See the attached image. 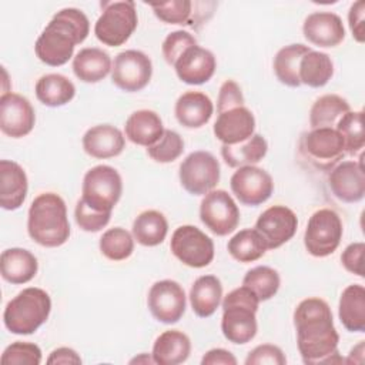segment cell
<instances>
[{
	"label": "cell",
	"instance_id": "obj_1",
	"mask_svg": "<svg viewBox=\"0 0 365 365\" xmlns=\"http://www.w3.org/2000/svg\"><path fill=\"white\" fill-rule=\"evenodd\" d=\"M297 346L307 365L342 364L338 352L339 335L334 325L332 311L321 298H305L294 311Z\"/></svg>",
	"mask_w": 365,
	"mask_h": 365
},
{
	"label": "cell",
	"instance_id": "obj_2",
	"mask_svg": "<svg viewBox=\"0 0 365 365\" xmlns=\"http://www.w3.org/2000/svg\"><path fill=\"white\" fill-rule=\"evenodd\" d=\"M88 33L90 21L81 10L74 7L61 9L36 40V56L47 66H63L73 57L74 47L83 43Z\"/></svg>",
	"mask_w": 365,
	"mask_h": 365
},
{
	"label": "cell",
	"instance_id": "obj_3",
	"mask_svg": "<svg viewBox=\"0 0 365 365\" xmlns=\"http://www.w3.org/2000/svg\"><path fill=\"white\" fill-rule=\"evenodd\" d=\"M27 232L41 247L56 248L67 242L70 222L64 200L56 192L37 195L27 215Z\"/></svg>",
	"mask_w": 365,
	"mask_h": 365
},
{
	"label": "cell",
	"instance_id": "obj_4",
	"mask_svg": "<svg viewBox=\"0 0 365 365\" xmlns=\"http://www.w3.org/2000/svg\"><path fill=\"white\" fill-rule=\"evenodd\" d=\"M258 305V297L245 285L232 289L224 297L221 331L225 339L244 345L257 335Z\"/></svg>",
	"mask_w": 365,
	"mask_h": 365
},
{
	"label": "cell",
	"instance_id": "obj_5",
	"mask_svg": "<svg viewBox=\"0 0 365 365\" xmlns=\"http://www.w3.org/2000/svg\"><path fill=\"white\" fill-rule=\"evenodd\" d=\"M51 311L50 295L37 287H29L10 299L3 312L4 327L16 335L34 334Z\"/></svg>",
	"mask_w": 365,
	"mask_h": 365
},
{
	"label": "cell",
	"instance_id": "obj_6",
	"mask_svg": "<svg viewBox=\"0 0 365 365\" xmlns=\"http://www.w3.org/2000/svg\"><path fill=\"white\" fill-rule=\"evenodd\" d=\"M101 9L103 11L94 24L97 40L110 47L124 44L138 24L135 3L131 0L103 1Z\"/></svg>",
	"mask_w": 365,
	"mask_h": 365
},
{
	"label": "cell",
	"instance_id": "obj_7",
	"mask_svg": "<svg viewBox=\"0 0 365 365\" xmlns=\"http://www.w3.org/2000/svg\"><path fill=\"white\" fill-rule=\"evenodd\" d=\"M81 194V200L91 208L111 212L123 194L121 175L111 165H96L86 173Z\"/></svg>",
	"mask_w": 365,
	"mask_h": 365
},
{
	"label": "cell",
	"instance_id": "obj_8",
	"mask_svg": "<svg viewBox=\"0 0 365 365\" xmlns=\"http://www.w3.org/2000/svg\"><path fill=\"white\" fill-rule=\"evenodd\" d=\"M342 234L341 217L331 208H321L307 222L304 232L305 250L317 258L328 257L339 247Z\"/></svg>",
	"mask_w": 365,
	"mask_h": 365
},
{
	"label": "cell",
	"instance_id": "obj_9",
	"mask_svg": "<svg viewBox=\"0 0 365 365\" xmlns=\"http://www.w3.org/2000/svg\"><path fill=\"white\" fill-rule=\"evenodd\" d=\"M299 150L319 171H331L346 154L344 140L335 128H311L302 135Z\"/></svg>",
	"mask_w": 365,
	"mask_h": 365
},
{
	"label": "cell",
	"instance_id": "obj_10",
	"mask_svg": "<svg viewBox=\"0 0 365 365\" xmlns=\"http://www.w3.org/2000/svg\"><path fill=\"white\" fill-rule=\"evenodd\" d=\"M220 163L208 151H194L180 164V182L192 195H205L220 182Z\"/></svg>",
	"mask_w": 365,
	"mask_h": 365
},
{
	"label": "cell",
	"instance_id": "obj_11",
	"mask_svg": "<svg viewBox=\"0 0 365 365\" xmlns=\"http://www.w3.org/2000/svg\"><path fill=\"white\" fill-rule=\"evenodd\" d=\"M170 250L174 257L191 268H204L214 259V242L195 225H181L171 235Z\"/></svg>",
	"mask_w": 365,
	"mask_h": 365
},
{
	"label": "cell",
	"instance_id": "obj_12",
	"mask_svg": "<svg viewBox=\"0 0 365 365\" xmlns=\"http://www.w3.org/2000/svg\"><path fill=\"white\" fill-rule=\"evenodd\" d=\"M200 220L212 234L224 237L238 227L240 210L225 190H212L201 200Z\"/></svg>",
	"mask_w": 365,
	"mask_h": 365
},
{
	"label": "cell",
	"instance_id": "obj_13",
	"mask_svg": "<svg viewBox=\"0 0 365 365\" xmlns=\"http://www.w3.org/2000/svg\"><path fill=\"white\" fill-rule=\"evenodd\" d=\"M153 63L140 50H125L118 53L111 66V81L120 90L135 93L143 90L151 80Z\"/></svg>",
	"mask_w": 365,
	"mask_h": 365
},
{
	"label": "cell",
	"instance_id": "obj_14",
	"mask_svg": "<svg viewBox=\"0 0 365 365\" xmlns=\"http://www.w3.org/2000/svg\"><path fill=\"white\" fill-rule=\"evenodd\" d=\"M187 298L184 288L173 279H161L151 285L147 307L151 315L163 324L178 322L185 312Z\"/></svg>",
	"mask_w": 365,
	"mask_h": 365
},
{
	"label": "cell",
	"instance_id": "obj_15",
	"mask_svg": "<svg viewBox=\"0 0 365 365\" xmlns=\"http://www.w3.org/2000/svg\"><path fill=\"white\" fill-rule=\"evenodd\" d=\"M230 187L237 200L248 207L264 204L274 191L272 177L257 165H244L231 175Z\"/></svg>",
	"mask_w": 365,
	"mask_h": 365
},
{
	"label": "cell",
	"instance_id": "obj_16",
	"mask_svg": "<svg viewBox=\"0 0 365 365\" xmlns=\"http://www.w3.org/2000/svg\"><path fill=\"white\" fill-rule=\"evenodd\" d=\"M254 228L265 241L267 250H277L295 235L298 218L291 208L278 204L267 208L258 217Z\"/></svg>",
	"mask_w": 365,
	"mask_h": 365
},
{
	"label": "cell",
	"instance_id": "obj_17",
	"mask_svg": "<svg viewBox=\"0 0 365 365\" xmlns=\"http://www.w3.org/2000/svg\"><path fill=\"white\" fill-rule=\"evenodd\" d=\"M36 124V113L31 103L17 94H1L0 98V130L11 138H21L31 133Z\"/></svg>",
	"mask_w": 365,
	"mask_h": 365
},
{
	"label": "cell",
	"instance_id": "obj_18",
	"mask_svg": "<svg viewBox=\"0 0 365 365\" xmlns=\"http://www.w3.org/2000/svg\"><path fill=\"white\" fill-rule=\"evenodd\" d=\"M331 192L344 202H358L365 195V171L362 155L359 161H341L328 174Z\"/></svg>",
	"mask_w": 365,
	"mask_h": 365
},
{
	"label": "cell",
	"instance_id": "obj_19",
	"mask_svg": "<svg viewBox=\"0 0 365 365\" xmlns=\"http://www.w3.org/2000/svg\"><path fill=\"white\" fill-rule=\"evenodd\" d=\"M173 67L182 83L200 86L211 80L217 68V61L210 50L195 44L188 47Z\"/></svg>",
	"mask_w": 365,
	"mask_h": 365
},
{
	"label": "cell",
	"instance_id": "obj_20",
	"mask_svg": "<svg viewBox=\"0 0 365 365\" xmlns=\"http://www.w3.org/2000/svg\"><path fill=\"white\" fill-rule=\"evenodd\" d=\"M304 37L318 47H336L345 38V29L338 14L332 11L311 13L302 24Z\"/></svg>",
	"mask_w": 365,
	"mask_h": 365
},
{
	"label": "cell",
	"instance_id": "obj_21",
	"mask_svg": "<svg viewBox=\"0 0 365 365\" xmlns=\"http://www.w3.org/2000/svg\"><path fill=\"white\" fill-rule=\"evenodd\" d=\"M255 117L245 106L220 113L214 123V135L225 145L245 141L254 134Z\"/></svg>",
	"mask_w": 365,
	"mask_h": 365
},
{
	"label": "cell",
	"instance_id": "obj_22",
	"mask_svg": "<svg viewBox=\"0 0 365 365\" xmlns=\"http://www.w3.org/2000/svg\"><path fill=\"white\" fill-rule=\"evenodd\" d=\"M83 150L93 158H113L123 153L125 138L123 133L111 124H98L88 128L81 140Z\"/></svg>",
	"mask_w": 365,
	"mask_h": 365
},
{
	"label": "cell",
	"instance_id": "obj_23",
	"mask_svg": "<svg viewBox=\"0 0 365 365\" xmlns=\"http://www.w3.org/2000/svg\"><path fill=\"white\" fill-rule=\"evenodd\" d=\"M29 181L24 168L13 160L0 161V205L3 210L20 208L27 197Z\"/></svg>",
	"mask_w": 365,
	"mask_h": 365
},
{
	"label": "cell",
	"instance_id": "obj_24",
	"mask_svg": "<svg viewBox=\"0 0 365 365\" xmlns=\"http://www.w3.org/2000/svg\"><path fill=\"white\" fill-rule=\"evenodd\" d=\"M214 113L211 98L201 91H187L181 94L174 107L177 121L185 128H200L205 125Z\"/></svg>",
	"mask_w": 365,
	"mask_h": 365
},
{
	"label": "cell",
	"instance_id": "obj_25",
	"mask_svg": "<svg viewBox=\"0 0 365 365\" xmlns=\"http://www.w3.org/2000/svg\"><path fill=\"white\" fill-rule=\"evenodd\" d=\"M37 271V258L29 250L13 247L1 252L0 274L4 281L14 285L27 284L36 277Z\"/></svg>",
	"mask_w": 365,
	"mask_h": 365
},
{
	"label": "cell",
	"instance_id": "obj_26",
	"mask_svg": "<svg viewBox=\"0 0 365 365\" xmlns=\"http://www.w3.org/2000/svg\"><path fill=\"white\" fill-rule=\"evenodd\" d=\"M111 57L98 47L81 48L73 57V73L83 83H98L111 73Z\"/></svg>",
	"mask_w": 365,
	"mask_h": 365
},
{
	"label": "cell",
	"instance_id": "obj_27",
	"mask_svg": "<svg viewBox=\"0 0 365 365\" xmlns=\"http://www.w3.org/2000/svg\"><path fill=\"white\" fill-rule=\"evenodd\" d=\"M161 117L153 110H137L125 121V137L137 145L150 147L155 144L164 133Z\"/></svg>",
	"mask_w": 365,
	"mask_h": 365
},
{
	"label": "cell",
	"instance_id": "obj_28",
	"mask_svg": "<svg viewBox=\"0 0 365 365\" xmlns=\"http://www.w3.org/2000/svg\"><path fill=\"white\" fill-rule=\"evenodd\" d=\"M191 352L190 338L178 329L164 331L153 345V359L158 365H178L188 359Z\"/></svg>",
	"mask_w": 365,
	"mask_h": 365
},
{
	"label": "cell",
	"instance_id": "obj_29",
	"mask_svg": "<svg viewBox=\"0 0 365 365\" xmlns=\"http://www.w3.org/2000/svg\"><path fill=\"white\" fill-rule=\"evenodd\" d=\"M192 312L200 318L211 317L221 304L222 285L215 275L198 277L190 289Z\"/></svg>",
	"mask_w": 365,
	"mask_h": 365
},
{
	"label": "cell",
	"instance_id": "obj_30",
	"mask_svg": "<svg viewBox=\"0 0 365 365\" xmlns=\"http://www.w3.org/2000/svg\"><path fill=\"white\" fill-rule=\"evenodd\" d=\"M338 317L346 331H365V288L361 284H351L342 291L338 304Z\"/></svg>",
	"mask_w": 365,
	"mask_h": 365
},
{
	"label": "cell",
	"instance_id": "obj_31",
	"mask_svg": "<svg viewBox=\"0 0 365 365\" xmlns=\"http://www.w3.org/2000/svg\"><path fill=\"white\" fill-rule=\"evenodd\" d=\"M36 97L47 107H61L76 96V86L70 78L58 73L41 76L36 83Z\"/></svg>",
	"mask_w": 365,
	"mask_h": 365
},
{
	"label": "cell",
	"instance_id": "obj_32",
	"mask_svg": "<svg viewBox=\"0 0 365 365\" xmlns=\"http://www.w3.org/2000/svg\"><path fill=\"white\" fill-rule=\"evenodd\" d=\"M268 151V143L261 134H252L245 141L234 145L221 147V155L225 164L231 168H240L244 165H255L259 163Z\"/></svg>",
	"mask_w": 365,
	"mask_h": 365
},
{
	"label": "cell",
	"instance_id": "obj_33",
	"mask_svg": "<svg viewBox=\"0 0 365 365\" xmlns=\"http://www.w3.org/2000/svg\"><path fill=\"white\" fill-rule=\"evenodd\" d=\"M299 81L312 88H319L328 84L334 76V63L327 53L309 50L299 63Z\"/></svg>",
	"mask_w": 365,
	"mask_h": 365
},
{
	"label": "cell",
	"instance_id": "obj_34",
	"mask_svg": "<svg viewBox=\"0 0 365 365\" xmlns=\"http://www.w3.org/2000/svg\"><path fill=\"white\" fill-rule=\"evenodd\" d=\"M168 232V222L163 212L147 210L140 212L133 222V237L144 247L160 245Z\"/></svg>",
	"mask_w": 365,
	"mask_h": 365
},
{
	"label": "cell",
	"instance_id": "obj_35",
	"mask_svg": "<svg viewBox=\"0 0 365 365\" xmlns=\"http://www.w3.org/2000/svg\"><path fill=\"white\" fill-rule=\"evenodd\" d=\"M311 50L309 46L301 44V43H294L288 44L282 48L278 50V53L274 57V73L275 77L278 78L279 83L288 86V87H299V63L301 58L305 53Z\"/></svg>",
	"mask_w": 365,
	"mask_h": 365
},
{
	"label": "cell",
	"instance_id": "obj_36",
	"mask_svg": "<svg viewBox=\"0 0 365 365\" xmlns=\"http://www.w3.org/2000/svg\"><path fill=\"white\" fill-rule=\"evenodd\" d=\"M348 111H351L349 103L341 96H321L309 110V125L311 128H335L339 118Z\"/></svg>",
	"mask_w": 365,
	"mask_h": 365
},
{
	"label": "cell",
	"instance_id": "obj_37",
	"mask_svg": "<svg viewBox=\"0 0 365 365\" xmlns=\"http://www.w3.org/2000/svg\"><path fill=\"white\" fill-rule=\"evenodd\" d=\"M230 255L238 262H254L267 252V245L255 228H245L232 235L227 244Z\"/></svg>",
	"mask_w": 365,
	"mask_h": 365
},
{
	"label": "cell",
	"instance_id": "obj_38",
	"mask_svg": "<svg viewBox=\"0 0 365 365\" xmlns=\"http://www.w3.org/2000/svg\"><path fill=\"white\" fill-rule=\"evenodd\" d=\"M242 285L250 288L261 302L271 299L278 292L281 278L277 269L267 265H258L247 271L242 278Z\"/></svg>",
	"mask_w": 365,
	"mask_h": 365
},
{
	"label": "cell",
	"instance_id": "obj_39",
	"mask_svg": "<svg viewBox=\"0 0 365 365\" xmlns=\"http://www.w3.org/2000/svg\"><path fill=\"white\" fill-rule=\"evenodd\" d=\"M100 252L110 261L127 259L134 251V237L121 227L107 230L98 242Z\"/></svg>",
	"mask_w": 365,
	"mask_h": 365
},
{
	"label": "cell",
	"instance_id": "obj_40",
	"mask_svg": "<svg viewBox=\"0 0 365 365\" xmlns=\"http://www.w3.org/2000/svg\"><path fill=\"white\" fill-rule=\"evenodd\" d=\"M364 111H348L344 114L335 125V130L341 134L346 154L361 153L365 145L364 133Z\"/></svg>",
	"mask_w": 365,
	"mask_h": 365
},
{
	"label": "cell",
	"instance_id": "obj_41",
	"mask_svg": "<svg viewBox=\"0 0 365 365\" xmlns=\"http://www.w3.org/2000/svg\"><path fill=\"white\" fill-rule=\"evenodd\" d=\"M184 151V140L182 137L173 130H164L160 140L147 147V154L155 163L167 164L175 161Z\"/></svg>",
	"mask_w": 365,
	"mask_h": 365
},
{
	"label": "cell",
	"instance_id": "obj_42",
	"mask_svg": "<svg viewBox=\"0 0 365 365\" xmlns=\"http://www.w3.org/2000/svg\"><path fill=\"white\" fill-rule=\"evenodd\" d=\"M157 19L167 24H190L192 17V1L171 0L165 3H151Z\"/></svg>",
	"mask_w": 365,
	"mask_h": 365
},
{
	"label": "cell",
	"instance_id": "obj_43",
	"mask_svg": "<svg viewBox=\"0 0 365 365\" xmlns=\"http://www.w3.org/2000/svg\"><path fill=\"white\" fill-rule=\"evenodd\" d=\"M41 356L38 345L16 341L3 351L0 362L3 365H40Z\"/></svg>",
	"mask_w": 365,
	"mask_h": 365
},
{
	"label": "cell",
	"instance_id": "obj_44",
	"mask_svg": "<svg viewBox=\"0 0 365 365\" xmlns=\"http://www.w3.org/2000/svg\"><path fill=\"white\" fill-rule=\"evenodd\" d=\"M74 218L77 225L86 231V232H97L103 230L111 218V212L107 211H98L96 208H91L87 205L81 198L76 204L74 210Z\"/></svg>",
	"mask_w": 365,
	"mask_h": 365
},
{
	"label": "cell",
	"instance_id": "obj_45",
	"mask_svg": "<svg viewBox=\"0 0 365 365\" xmlns=\"http://www.w3.org/2000/svg\"><path fill=\"white\" fill-rule=\"evenodd\" d=\"M197 40L195 37L184 30H175L170 33L161 46L163 57L170 64L174 66V63L178 60V57L191 46H195Z\"/></svg>",
	"mask_w": 365,
	"mask_h": 365
},
{
	"label": "cell",
	"instance_id": "obj_46",
	"mask_svg": "<svg viewBox=\"0 0 365 365\" xmlns=\"http://www.w3.org/2000/svg\"><path fill=\"white\" fill-rule=\"evenodd\" d=\"M285 365L287 356L282 349L272 344H262L250 351L245 365Z\"/></svg>",
	"mask_w": 365,
	"mask_h": 365
},
{
	"label": "cell",
	"instance_id": "obj_47",
	"mask_svg": "<svg viewBox=\"0 0 365 365\" xmlns=\"http://www.w3.org/2000/svg\"><path fill=\"white\" fill-rule=\"evenodd\" d=\"M241 106H244V96L240 86L234 80H225L218 91L217 113L220 114Z\"/></svg>",
	"mask_w": 365,
	"mask_h": 365
},
{
	"label": "cell",
	"instance_id": "obj_48",
	"mask_svg": "<svg viewBox=\"0 0 365 365\" xmlns=\"http://www.w3.org/2000/svg\"><path fill=\"white\" fill-rule=\"evenodd\" d=\"M364 252H365L364 242L349 244L341 254V262L344 268L351 274L364 277Z\"/></svg>",
	"mask_w": 365,
	"mask_h": 365
},
{
	"label": "cell",
	"instance_id": "obj_49",
	"mask_svg": "<svg viewBox=\"0 0 365 365\" xmlns=\"http://www.w3.org/2000/svg\"><path fill=\"white\" fill-rule=\"evenodd\" d=\"M364 16H365V3L362 0H358L349 7V11H348V24L354 38L358 43H364L365 40Z\"/></svg>",
	"mask_w": 365,
	"mask_h": 365
},
{
	"label": "cell",
	"instance_id": "obj_50",
	"mask_svg": "<svg viewBox=\"0 0 365 365\" xmlns=\"http://www.w3.org/2000/svg\"><path fill=\"white\" fill-rule=\"evenodd\" d=\"M46 362L48 365H80L81 358L73 348L60 346L50 352Z\"/></svg>",
	"mask_w": 365,
	"mask_h": 365
},
{
	"label": "cell",
	"instance_id": "obj_51",
	"mask_svg": "<svg viewBox=\"0 0 365 365\" xmlns=\"http://www.w3.org/2000/svg\"><path fill=\"white\" fill-rule=\"evenodd\" d=\"M201 364L202 365H235L237 358L224 348H214L204 354Z\"/></svg>",
	"mask_w": 365,
	"mask_h": 365
},
{
	"label": "cell",
	"instance_id": "obj_52",
	"mask_svg": "<svg viewBox=\"0 0 365 365\" xmlns=\"http://www.w3.org/2000/svg\"><path fill=\"white\" fill-rule=\"evenodd\" d=\"M130 364H154V359H153V355L140 354L138 356L133 358V359L130 361Z\"/></svg>",
	"mask_w": 365,
	"mask_h": 365
}]
</instances>
